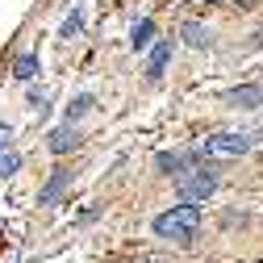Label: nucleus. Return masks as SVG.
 I'll list each match as a JSON object with an SVG mask.
<instances>
[{"label":"nucleus","instance_id":"obj_2","mask_svg":"<svg viewBox=\"0 0 263 263\" xmlns=\"http://www.w3.org/2000/svg\"><path fill=\"white\" fill-rule=\"evenodd\" d=\"M251 142L255 138L247 134H217V138H205V155H242L251 151Z\"/></svg>","mask_w":263,"mask_h":263},{"label":"nucleus","instance_id":"obj_11","mask_svg":"<svg viewBox=\"0 0 263 263\" xmlns=\"http://www.w3.org/2000/svg\"><path fill=\"white\" fill-rule=\"evenodd\" d=\"M9 172H17V155H9V159H0V176H9Z\"/></svg>","mask_w":263,"mask_h":263},{"label":"nucleus","instance_id":"obj_12","mask_svg":"<svg viewBox=\"0 0 263 263\" xmlns=\"http://www.w3.org/2000/svg\"><path fill=\"white\" fill-rule=\"evenodd\" d=\"M9 138H13V134H9V125H0V146H9Z\"/></svg>","mask_w":263,"mask_h":263},{"label":"nucleus","instance_id":"obj_7","mask_svg":"<svg viewBox=\"0 0 263 263\" xmlns=\"http://www.w3.org/2000/svg\"><path fill=\"white\" fill-rule=\"evenodd\" d=\"M34 71H38V54H25V59H17V71H13V76H17V80H29Z\"/></svg>","mask_w":263,"mask_h":263},{"label":"nucleus","instance_id":"obj_3","mask_svg":"<svg viewBox=\"0 0 263 263\" xmlns=\"http://www.w3.org/2000/svg\"><path fill=\"white\" fill-rule=\"evenodd\" d=\"M213 184H217L213 176L196 172V176H192L188 184H180V201H196V196H209V192H213Z\"/></svg>","mask_w":263,"mask_h":263},{"label":"nucleus","instance_id":"obj_6","mask_svg":"<svg viewBox=\"0 0 263 263\" xmlns=\"http://www.w3.org/2000/svg\"><path fill=\"white\" fill-rule=\"evenodd\" d=\"M67 146H76V129H59V134L50 138V151H54V155H63Z\"/></svg>","mask_w":263,"mask_h":263},{"label":"nucleus","instance_id":"obj_4","mask_svg":"<svg viewBox=\"0 0 263 263\" xmlns=\"http://www.w3.org/2000/svg\"><path fill=\"white\" fill-rule=\"evenodd\" d=\"M230 101H234L238 109H259V105H263V88H238Z\"/></svg>","mask_w":263,"mask_h":263},{"label":"nucleus","instance_id":"obj_9","mask_svg":"<svg viewBox=\"0 0 263 263\" xmlns=\"http://www.w3.org/2000/svg\"><path fill=\"white\" fill-rule=\"evenodd\" d=\"M151 34H155V25H151V21H142V25L134 29V46H146V42H151Z\"/></svg>","mask_w":263,"mask_h":263},{"label":"nucleus","instance_id":"obj_10","mask_svg":"<svg viewBox=\"0 0 263 263\" xmlns=\"http://www.w3.org/2000/svg\"><path fill=\"white\" fill-rule=\"evenodd\" d=\"M63 184H67V176H59V180H50V188L42 192V201H54V196L63 192Z\"/></svg>","mask_w":263,"mask_h":263},{"label":"nucleus","instance_id":"obj_5","mask_svg":"<svg viewBox=\"0 0 263 263\" xmlns=\"http://www.w3.org/2000/svg\"><path fill=\"white\" fill-rule=\"evenodd\" d=\"M167 59H172V42H159L151 50V76H159L163 67H167Z\"/></svg>","mask_w":263,"mask_h":263},{"label":"nucleus","instance_id":"obj_8","mask_svg":"<svg viewBox=\"0 0 263 263\" xmlns=\"http://www.w3.org/2000/svg\"><path fill=\"white\" fill-rule=\"evenodd\" d=\"M184 38H188L192 46H209V34H205L201 25H184Z\"/></svg>","mask_w":263,"mask_h":263},{"label":"nucleus","instance_id":"obj_1","mask_svg":"<svg viewBox=\"0 0 263 263\" xmlns=\"http://www.w3.org/2000/svg\"><path fill=\"white\" fill-rule=\"evenodd\" d=\"M196 226H201V209L196 205H176L172 213H163L159 221H155V234L159 238H176V242H188L192 234H196Z\"/></svg>","mask_w":263,"mask_h":263}]
</instances>
